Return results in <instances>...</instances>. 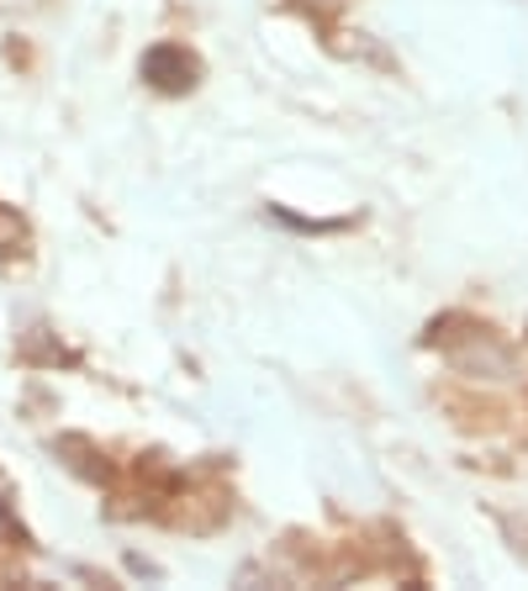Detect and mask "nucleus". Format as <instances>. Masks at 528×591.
<instances>
[{"label":"nucleus","instance_id":"2","mask_svg":"<svg viewBox=\"0 0 528 591\" xmlns=\"http://www.w3.org/2000/svg\"><path fill=\"white\" fill-rule=\"evenodd\" d=\"M22 243H27V222L0 206V254H22Z\"/></svg>","mask_w":528,"mask_h":591},{"label":"nucleus","instance_id":"1","mask_svg":"<svg viewBox=\"0 0 528 591\" xmlns=\"http://www.w3.org/2000/svg\"><path fill=\"white\" fill-rule=\"evenodd\" d=\"M143 74H149L159 90H185V85H196V59L180 53V48H154V53L143 59Z\"/></svg>","mask_w":528,"mask_h":591}]
</instances>
